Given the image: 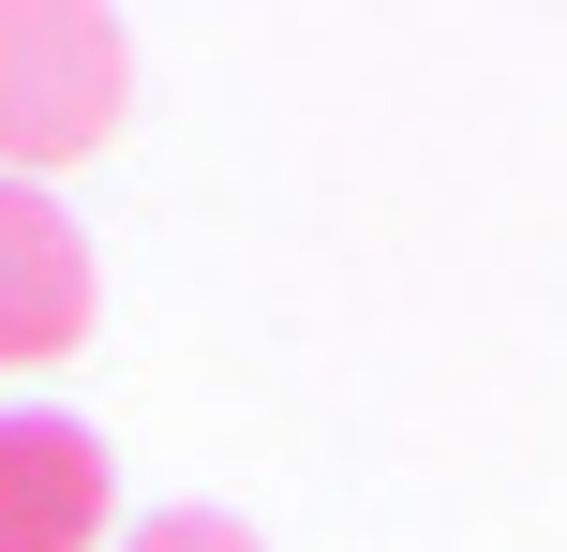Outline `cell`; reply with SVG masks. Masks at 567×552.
<instances>
[{"label":"cell","mask_w":567,"mask_h":552,"mask_svg":"<svg viewBox=\"0 0 567 552\" xmlns=\"http://www.w3.org/2000/svg\"><path fill=\"white\" fill-rule=\"evenodd\" d=\"M135 45L90 0H0V179H60L120 135Z\"/></svg>","instance_id":"1"},{"label":"cell","mask_w":567,"mask_h":552,"mask_svg":"<svg viewBox=\"0 0 567 552\" xmlns=\"http://www.w3.org/2000/svg\"><path fill=\"white\" fill-rule=\"evenodd\" d=\"M120 523V448L60 404L0 418V552H105Z\"/></svg>","instance_id":"2"},{"label":"cell","mask_w":567,"mask_h":552,"mask_svg":"<svg viewBox=\"0 0 567 552\" xmlns=\"http://www.w3.org/2000/svg\"><path fill=\"white\" fill-rule=\"evenodd\" d=\"M90 239L45 179H0V374H45V358L90 344Z\"/></svg>","instance_id":"3"},{"label":"cell","mask_w":567,"mask_h":552,"mask_svg":"<svg viewBox=\"0 0 567 552\" xmlns=\"http://www.w3.org/2000/svg\"><path fill=\"white\" fill-rule=\"evenodd\" d=\"M120 552H255V538L209 523V508H165V523H120Z\"/></svg>","instance_id":"4"}]
</instances>
